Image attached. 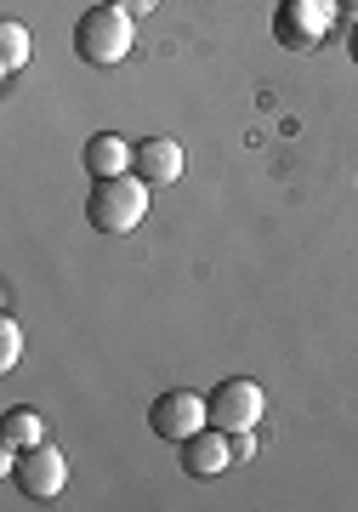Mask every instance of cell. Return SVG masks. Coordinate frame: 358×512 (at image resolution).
Masks as SVG:
<instances>
[{
	"label": "cell",
	"mask_w": 358,
	"mask_h": 512,
	"mask_svg": "<svg viewBox=\"0 0 358 512\" xmlns=\"http://www.w3.org/2000/svg\"><path fill=\"white\" fill-rule=\"evenodd\" d=\"M143 217H148V183L137 171H126V177H97L91 183L86 222L97 234H131V228H143Z\"/></svg>",
	"instance_id": "6da1fadb"
},
{
	"label": "cell",
	"mask_w": 358,
	"mask_h": 512,
	"mask_svg": "<svg viewBox=\"0 0 358 512\" xmlns=\"http://www.w3.org/2000/svg\"><path fill=\"white\" fill-rule=\"evenodd\" d=\"M330 18H336V0H279L273 12V40L285 52H313L324 35H330Z\"/></svg>",
	"instance_id": "3957f363"
},
{
	"label": "cell",
	"mask_w": 358,
	"mask_h": 512,
	"mask_svg": "<svg viewBox=\"0 0 358 512\" xmlns=\"http://www.w3.org/2000/svg\"><path fill=\"white\" fill-rule=\"evenodd\" d=\"M336 6H353V12H358V0H336Z\"/></svg>",
	"instance_id": "2e32d148"
},
{
	"label": "cell",
	"mask_w": 358,
	"mask_h": 512,
	"mask_svg": "<svg viewBox=\"0 0 358 512\" xmlns=\"http://www.w3.org/2000/svg\"><path fill=\"white\" fill-rule=\"evenodd\" d=\"M131 154H137V148H131L120 131H97V137H86V148H80V165H86L91 183H97V177H126Z\"/></svg>",
	"instance_id": "9c48e42d"
},
{
	"label": "cell",
	"mask_w": 358,
	"mask_h": 512,
	"mask_svg": "<svg viewBox=\"0 0 358 512\" xmlns=\"http://www.w3.org/2000/svg\"><path fill=\"white\" fill-rule=\"evenodd\" d=\"M131 171H137L148 188H171L182 177V143L177 137H148V143H137Z\"/></svg>",
	"instance_id": "ba28073f"
},
{
	"label": "cell",
	"mask_w": 358,
	"mask_h": 512,
	"mask_svg": "<svg viewBox=\"0 0 358 512\" xmlns=\"http://www.w3.org/2000/svg\"><path fill=\"white\" fill-rule=\"evenodd\" d=\"M12 484H18L29 501H57L63 484H69V461H63L57 444H29L18 456V467H12Z\"/></svg>",
	"instance_id": "8992f818"
},
{
	"label": "cell",
	"mask_w": 358,
	"mask_h": 512,
	"mask_svg": "<svg viewBox=\"0 0 358 512\" xmlns=\"http://www.w3.org/2000/svg\"><path fill=\"white\" fill-rule=\"evenodd\" d=\"M233 439V461H251L256 456V427H245V433H228Z\"/></svg>",
	"instance_id": "4fadbf2b"
},
{
	"label": "cell",
	"mask_w": 358,
	"mask_h": 512,
	"mask_svg": "<svg viewBox=\"0 0 358 512\" xmlns=\"http://www.w3.org/2000/svg\"><path fill=\"white\" fill-rule=\"evenodd\" d=\"M347 52H353V63H358V18H353V29H347Z\"/></svg>",
	"instance_id": "9a60e30c"
},
{
	"label": "cell",
	"mask_w": 358,
	"mask_h": 512,
	"mask_svg": "<svg viewBox=\"0 0 358 512\" xmlns=\"http://www.w3.org/2000/svg\"><path fill=\"white\" fill-rule=\"evenodd\" d=\"M211 427L222 433H245V427H262V410H268V393L245 376H228V382H216L211 393Z\"/></svg>",
	"instance_id": "277c9868"
},
{
	"label": "cell",
	"mask_w": 358,
	"mask_h": 512,
	"mask_svg": "<svg viewBox=\"0 0 358 512\" xmlns=\"http://www.w3.org/2000/svg\"><path fill=\"white\" fill-rule=\"evenodd\" d=\"M108 6H120V12H131V18H148L160 0H108Z\"/></svg>",
	"instance_id": "5bb4252c"
},
{
	"label": "cell",
	"mask_w": 358,
	"mask_h": 512,
	"mask_svg": "<svg viewBox=\"0 0 358 512\" xmlns=\"http://www.w3.org/2000/svg\"><path fill=\"white\" fill-rule=\"evenodd\" d=\"M29 46H35V40H29L23 23H0V69L6 74H18L23 63H29Z\"/></svg>",
	"instance_id": "30bf717a"
},
{
	"label": "cell",
	"mask_w": 358,
	"mask_h": 512,
	"mask_svg": "<svg viewBox=\"0 0 358 512\" xmlns=\"http://www.w3.org/2000/svg\"><path fill=\"white\" fill-rule=\"evenodd\" d=\"M148 427H154L165 444H182L188 433L211 427V399H199V393H188V387H171V393H160V399H154Z\"/></svg>",
	"instance_id": "5b68a950"
},
{
	"label": "cell",
	"mask_w": 358,
	"mask_h": 512,
	"mask_svg": "<svg viewBox=\"0 0 358 512\" xmlns=\"http://www.w3.org/2000/svg\"><path fill=\"white\" fill-rule=\"evenodd\" d=\"M0 439H12L18 444V450H29V444H46V427H40V416L35 410H6V433H0Z\"/></svg>",
	"instance_id": "8fae6325"
},
{
	"label": "cell",
	"mask_w": 358,
	"mask_h": 512,
	"mask_svg": "<svg viewBox=\"0 0 358 512\" xmlns=\"http://www.w3.org/2000/svg\"><path fill=\"white\" fill-rule=\"evenodd\" d=\"M23 359V330L12 313H0V370H12Z\"/></svg>",
	"instance_id": "7c38bea8"
},
{
	"label": "cell",
	"mask_w": 358,
	"mask_h": 512,
	"mask_svg": "<svg viewBox=\"0 0 358 512\" xmlns=\"http://www.w3.org/2000/svg\"><path fill=\"white\" fill-rule=\"evenodd\" d=\"M182 450V473L188 478H216V473H228L233 467V439L222 433V427H199V433H188V439L177 444Z\"/></svg>",
	"instance_id": "52a82bcc"
},
{
	"label": "cell",
	"mask_w": 358,
	"mask_h": 512,
	"mask_svg": "<svg viewBox=\"0 0 358 512\" xmlns=\"http://www.w3.org/2000/svg\"><path fill=\"white\" fill-rule=\"evenodd\" d=\"M131 12H120V6H91L86 18L74 23V52L86 57V63H97V69H114V63H126L131 52Z\"/></svg>",
	"instance_id": "7a4b0ae2"
}]
</instances>
